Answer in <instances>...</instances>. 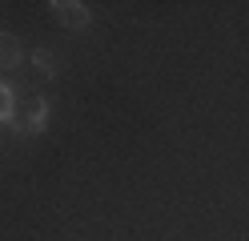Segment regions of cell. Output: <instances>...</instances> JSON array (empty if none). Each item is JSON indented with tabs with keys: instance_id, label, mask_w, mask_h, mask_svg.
Instances as JSON below:
<instances>
[{
	"instance_id": "7a4b0ae2",
	"label": "cell",
	"mask_w": 249,
	"mask_h": 241,
	"mask_svg": "<svg viewBox=\"0 0 249 241\" xmlns=\"http://www.w3.org/2000/svg\"><path fill=\"white\" fill-rule=\"evenodd\" d=\"M49 8H53V16H56L65 28H89V24H92V8L81 4V0H53Z\"/></svg>"
},
{
	"instance_id": "5b68a950",
	"label": "cell",
	"mask_w": 249,
	"mask_h": 241,
	"mask_svg": "<svg viewBox=\"0 0 249 241\" xmlns=\"http://www.w3.org/2000/svg\"><path fill=\"white\" fill-rule=\"evenodd\" d=\"M12 109H17V96L8 85H0V121H12Z\"/></svg>"
},
{
	"instance_id": "3957f363",
	"label": "cell",
	"mask_w": 249,
	"mask_h": 241,
	"mask_svg": "<svg viewBox=\"0 0 249 241\" xmlns=\"http://www.w3.org/2000/svg\"><path fill=\"white\" fill-rule=\"evenodd\" d=\"M20 60H24L20 40L12 37V32H0V69H17Z\"/></svg>"
},
{
	"instance_id": "6da1fadb",
	"label": "cell",
	"mask_w": 249,
	"mask_h": 241,
	"mask_svg": "<svg viewBox=\"0 0 249 241\" xmlns=\"http://www.w3.org/2000/svg\"><path fill=\"white\" fill-rule=\"evenodd\" d=\"M44 121H49V105H44V96H24V101H17V109H12V129H17V137H36L44 133Z\"/></svg>"
},
{
	"instance_id": "277c9868",
	"label": "cell",
	"mask_w": 249,
	"mask_h": 241,
	"mask_svg": "<svg viewBox=\"0 0 249 241\" xmlns=\"http://www.w3.org/2000/svg\"><path fill=\"white\" fill-rule=\"evenodd\" d=\"M33 64H36V73H44V76L60 73V56L53 53V48H36V53H33Z\"/></svg>"
}]
</instances>
